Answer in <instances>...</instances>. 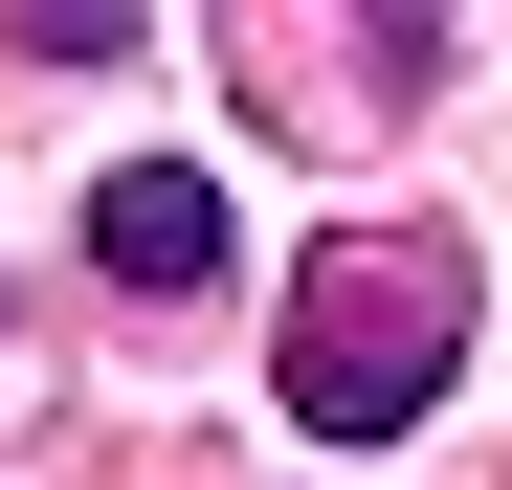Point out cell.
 Listing matches in <instances>:
<instances>
[{
  "instance_id": "1",
  "label": "cell",
  "mask_w": 512,
  "mask_h": 490,
  "mask_svg": "<svg viewBox=\"0 0 512 490\" xmlns=\"http://www.w3.org/2000/svg\"><path fill=\"white\" fill-rule=\"evenodd\" d=\"M446 379H468V268L446 245H334L290 290V424L312 446H401Z\"/></svg>"
},
{
  "instance_id": "2",
  "label": "cell",
  "mask_w": 512,
  "mask_h": 490,
  "mask_svg": "<svg viewBox=\"0 0 512 490\" xmlns=\"http://www.w3.org/2000/svg\"><path fill=\"white\" fill-rule=\"evenodd\" d=\"M90 268L112 290H201V268H245V223H223L201 156H134V179H90Z\"/></svg>"
}]
</instances>
